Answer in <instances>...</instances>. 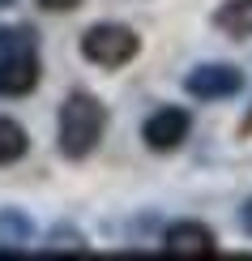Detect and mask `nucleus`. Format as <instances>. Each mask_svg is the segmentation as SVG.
Returning a JSON list of instances; mask_svg holds the SVG:
<instances>
[{
  "instance_id": "nucleus-3",
  "label": "nucleus",
  "mask_w": 252,
  "mask_h": 261,
  "mask_svg": "<svg viewBox=\"0 0 252 261\" xmlns=\"http://www.w3.org/2000/svg\"><path fill=\"white\" fill-rule=\"evenodd\" d=\"M239 86H244V73L235 64H201L184 77V90L192 99H231L239 94Z\"/></svg>"
},
{
  "instance_id": "nucleus-1",
  "label": "nucleus",
  "mask_w": 252,
  "mask_h": 261,
  "mask_svg": "<svg viewBox=\"0 0 252 261\" xmlns=\"http://www.w3.org/2000/svg\"><path fill=\"white\" fill-rule=\"evenodd\" d=\"M103 128H107L103 103L86 90L69 94L60 107V150H64V159H86L103 141Z\"/></svg>"
},
{
  "instance_id": "nucleus-6",
  "label": "nucleus",
  "mask_w": 252,
  "mask_h": 261,
  "mask_svg": "<svg viewBox=\"0 0 252 261\" xmlns=\"http://www.w3.org/2000/svg\"><path fill=\"white\" fill-rule=\"evenodd\" d=\"M39 86V51H13L0 56V99H21Z\"/></svg>"
},
{
  "instance_id": "nucleus-5",
  "label": "nucleus",
  "mask_w": 252,
  "mask_h": 261,
  "mask_svg": "<svg viewBox=\"0 0 252 261\" xmlns=\"http://www.w3.org/2000/svg\"><path fill=\"white\" fill-rule=\"evenodd\" d=\"M162 253H171V257H218V236L205 223H175L162 236Z\"/></svg>"
},
{
  "instance_id": "nucleus-14",
  "label": "nucleus",
  "mask_w": 252,
  "mask_h": 261,
  "mask_svg": "<svg viewBox=\"0 0 252 261\" xmlns=\"http://www.w3.org/2000/svg\"><path fill=\"white\" fill-rule=\"evenodd\" d=\"M9 5H13V0H0V9H9Z\"/></svg>"
},
{
  "instance_id": "nucleus-9",
  "label": "nucleus",
  "mask_w": 252,
  "mask_h": 261,
  "mask_svg": "<svg viewBox=\"0 0 252 261\" xmlns=\"http://www.w3.org/2000/svg\"><path fill=\"white\" fill-rule=\"evenodd\" d=\"M26 146H30L26 128H21L17 120H9V116H0V167L17 163L21 154H26Z\"/></svg>"
},
{
  "instance_id": "nucleus-10",
  "label": "nucleus",
  "mask_w": 252,
  "mask_h": 261,
  "mask_svg": "<svg viewBox=\"0 0 252 261\" xmlns=\"http://www.w3.org/2000/svg\"><path fill=\"white\" fill-rule=\"evenodd\" d=\"M47 253H86V236L69 231V227H60V231L47 236Z\"/></svg>"
},
{
  "instance_id": "nucleus-4",
  "label": "nucleus",
  "mask_w": 252,
  "mask_h": 261,
  "mask_svg": "<svg viewBox=\"0 0 252 261\" xmlns=\"http://www.w3.org/2000/svg\"><path fill=\"white\" fill-rule=\"evenodd\" d=\"M188 128H192V116L184 112V107H158V112H154V116L146 120V128H141V137H146V146H150V150L167 154V150L184 146Z\"/></svg>"
},
{
  "instance_id": "nucleus-13",
  "label": "nucleus",
  "mask_w": 252,
  "mask_h": 261,
  "mask_svg": "<svg viewBox=\"0 0 252 261\" xmlns=\"http://www.w3.org/2000/svg\"><path fill=\"white\" fill-rule=\"evenodd\" d=\"M239 133H244V137H248V133H252V112H248V116H244V120H239Z\"/></svg>"
},
{
  "instance_id": "nucleus-2",
  "label": "nucleus",
  "mask_w": 252,
  "mask_h": 261,
  "mask_svg": "<svg viewBox=\"0 0 252 261\" xmlns=\"http://www.w3.org/2000/svg\"><path fill=\"white\" fill-rule=\"evenodd\" d=\"M141 39L133 35L128 26H120V21H98L81 35V56L98 64V69H120V64H128L137 56Z\"/></svg>"
},
{
  "instance_id": "nucleus-11",
  "label": "nucleus",
  "mask_w": 252,
  "mask_h": 261,
  "mask_svg": "<svg viewBox=\"0 0 252 261\" xmlns=\"http://www.w3.org/2000/svg\"><path fill=\"white\" fill-rule=\"evenodd\" d=\"M43 9H47V13H73V9L81 5V0H39Z\"/></svg>"
},
{
  "instance_id": "nucleus-12",
  "label": "nucleus",
  "mask_w": 252,
  "mask_h": 261,
  "mask_svg": "<svg viewBox=\"0 0 252 261\" xmlns=\"http://www.w3.org/2000/svg\"><path fill=\"white\" fill-rule=\"evenodd\" d=\"M239 227H244V231L252 236V197L244 201V210H239Z\"/></svg>"
},
{
  "instance_id": "nucleus-7",
  "label": "nucleus",
  "mask_w": 252,
  "mask_h": 261,
  "mask_svg": "<svg viewBox=\"0 0 252 261\" xmlns=\"http://www.w3.org/2000/svg\"><path fill=\"white\" fill-rule=\"evenodd\" d=\"M214 26L231 39H252V0H227L214 13Z\"/></svg>"
},
{
  "instance_id": "nucleus-8",
  "label": "nucleus",
  "mask_w": 252,
  "mask_h": 261,
  "mask_svg": "<svg viewBox=\"0 0 252 261\" xmlns=\"http://www.w3.org/2000/svg\"><path fill=\"white\" fill-rule=\"evenodd\" d=\"M30 240V219L17 210H0V253H21Z\"/></svg>"
}]
</instances>
